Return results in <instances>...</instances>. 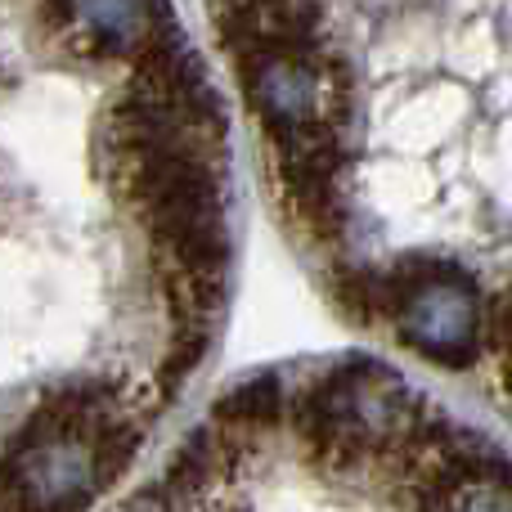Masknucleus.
<instances>
[{
    "label": "nucleus",
    "mask_w": 512,
    "mask_h": 512,
    "mask_svg": "<svg viewBox=\"0 0 512 512\" xmlns=\"http://www.w3.org/2000/svg\"><path fill=\"white\" fill-rule=\"evenodd\" d=\"M400 333L427 360L445 364V369H468L477 360V342H481L477 292H472L468 274H454V279L418 292L405 306V315H400Z\"/></svg>",
    "instance_id": "nucleus-2"
},
{
    "label": "nucleus",
    "mask_w": 512,
    "mask_h": 512,
    "mask_svg": "<svg viewBox=\"0 0 512 512\" xmlns=\"http://www.w3.org/2000/svg\"><path fill=\"white\" fill-rule=\"evenodd\" d=\"M279 405H283L279 378H274V373H261V378L234 387L230 396L216 405V418H221L225 427H270L274 418H279Z\"/></svg>",
    "instance_id": "nucleus-3"
},
{
    "label": "nucleus",
    "mask_w": 512,
    "mask_h": 512,
    "mask_svg": "<svg viewBox=\"0 0 512 512\" xmlns=\"http://www.w3.org/2000/svg\"><path fill=\"white\" fill-rule=\"evenodd\" d=\"M63 14L81 18L104 45H126L135 32H140V23L153 14V9L149 5H68Z\"/></svg>",
    "instance_id": "nucleus-4"
},
{
    "label": "nucleus",
    "mask_w": 512,
    "mask_h": 512,
    "mask_svg": "<svg viewBox=\"0 0 512 512\" xmlns=\"http://www.w3.org/2000/svg\"><path fill=\"white\" fill-rule=\"evenodd\" d=\"M95 391L59 396L18 432L0 463V486L18 512H81L135 454L126 427H95Z\"/></svg>",
    "instance_id": "nucleus-1"
},
{
    "label": "nucleus",
    "mask_w": 512,
    "mask_h": 512,
    "mask_svg": "<svg viewBox=\"0 0 512 512\" xmlns=\"http://www.w3.org/2000/svg\"><path fill=\"white\" fill-rule=\"evenodd\" d=\"M499 378H504V391L512 396V360H504V369H499Z\"/></svg>",
    "instance_id": "nucleus-5"
}]
</instances>
